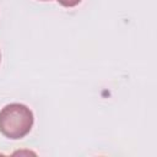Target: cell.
Listing matches in <instances>:
<instances>
[{
	"label": "cell",
	"instance_id": "2",
	"mask_svg": "<svg viewBox=\"0 0 157 157\" xmlns=\"http://www.w3.org/2000/svg\"><path fill=\"white\" fill-rule=\"evenodd\" d=\"M64 7H74L81 2V0H56Z\"/></svg>",
	"mask_w": 157,
	"mask_h": 157
},
{
	"label": "cell",
	"instance_id": "4",
	"mask_svg": "<svg viewBox=\"0 0 157 157\" xmlns=\"http://www.w3.org/2000/svg\"><path fill=\"white\" fill-rule=\"evenodd\" d=\"M42 1H49V0H42Z\"/></svg>",
	"mask_w": 157,
	"mask_h": 157
},
{
	"label": "cell",
	"instance_id": "1",
	"mask_svg": "<svg viewBox=\"0 0 157 157\" xmlns=\"http://www.w3.org/2000/svg\"><path fill=\"white\" fill-rule=\"evenodd\" d=\"M33 123V113L26 104L10 103L0 110V132L7 139L25 137L31 131Z\"/></svg>",
	"mask_w": 157,
	"mask_h": 157
},
{
	"label": "cell",
	"instance_id": "3",
	"mask_svg": "<svg viewBox=\"0 0 157 157\" xmlns=\"http://www.w3.org/2000/svg\"><path fill=\"white\" fill-rule=\"evenodd\" d=\"M0 60H1V53H0Z\"/></svg>",
	"mask_w": 157,
	"mask_h": 157
}]
</instances>
